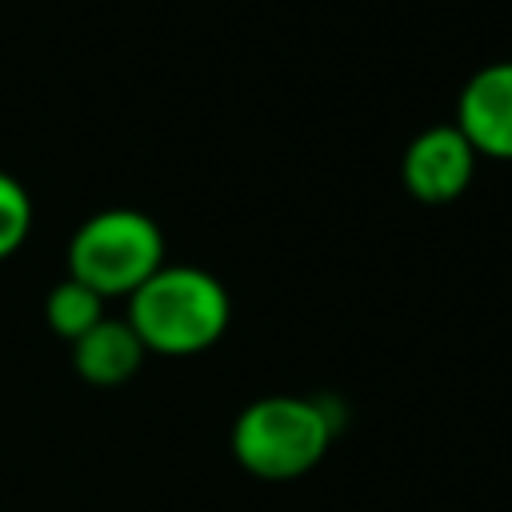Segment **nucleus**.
<instances>
[{"instance_id":"obj_1","label":"nucleus","mask_w":512,"mask_h":512,"mask_svg":"<svg viewBox=\"0 0 512 512\" xmlns=\"http://www.w3.org/2000/svg\"><path fill=\"white\" fill-rule=\"evenodd\" d=\"M124 320L140 336L144 352L196 356L224 336L232 320V300H228V288L208 268L164 264L128 296Z\"/></svg>"},{"instance_id":"obj_2","label":"nucleus","mask_w":512,"mask_h":512,"mask_svg":"<svg viewBox=\"0 0 512 512\" xmlns=\"http://www.w3.org/2000/svg\"><path fill=\"white\" fill-rule=\"evenodd\" d=\"M336 420L320 400L260 396L232 424V456L260 480H296L320 464Z\"/></svg>"},{"instance_id":"obj_3","label":"nucleus","mask_w":512,"mask_h":512,"mask_svg":"<svg viewBox=\"0 0 512 512\" xmlns=\"http://www.w3.org/2000/svg\"><path fill=\"white\" fill-rule=\"evenodd\" d=\"M68 276L96 296H132L148 276L164 268V232L140 208H104L88 216L64 252Z\"/></svg>"},{"instance_id":"obj_4","label":"nucleus","mask_w":512,"mask_h":512,"mask_svg":"<svg viewBox=\"0 0 512 512\" xmlns=\"http://www.w3.org/2000/svg\"><path fill=\"white\" fill-rule=\"evenodd\" d=\"M476 164H480V156L460 136V128L448 120V124L420 128L408 140L404 160H400V180H404L408 196L420 204H452L468 192Z\"/></svg>"},{"instance_id":"obj_5","label":"nucleus","mask_w":512,"mask_h":512,"mask_svg":"<svg viewBox=\"0 0 512 512\" xmlns=\"http://www.w3.org/2000/svg\"><path fill=\"white\" fill-rule=\"evenodd\" d=\"M452 124L476 156L512 160V60L484 64L464 80Z\"/></svg>"},{"instance_id":"obj_6","label":"nucleus","mask_w":512,"mask_h":512,"mask_svg":"<svg viewBox=\"0 0 512 512\" xmlns=\"http://www.w3.org/2000/svg\"><path fill=\"white\" fill-rule=\"evenodd\" d=\"M144 356L148 352H144L140 336L132 332V324L128 320H108V316L72 344V368L80 372V380H88L96 388L128 384L140 372Z\"/></svg>"},{"instance_id":"obj_7","label":"nucleus","mask_w":512,"mask_h":512,"mask_svg":"<svg viewBox=\"0 0 512 512\" xmlns=\"http://www.w3.org/2000/svg\"><path fill=\"white\" fill-rule=\"evenodd\" d=\"M44 320H48V328H52L60 340L76 344L84 332H92V328L104 320V296H96V292L84 288L80 280L64 276V280L52 284V292L44 296Z\"/></svg>"},{"instance_id":"obj_8","label":"nucleus","mask_w":512,"mask_h":512,"mask_svg":"<svg viewBox=\"0 0 512 512\" xmlns=\"http://www.w3.org/2000/svg\"><path fill=\"white\" fill-rule=\"evenodd\" d=\"M32 232V196L28 188L0 168V264L12 260Z\"/></svg>"}]
</instances>
